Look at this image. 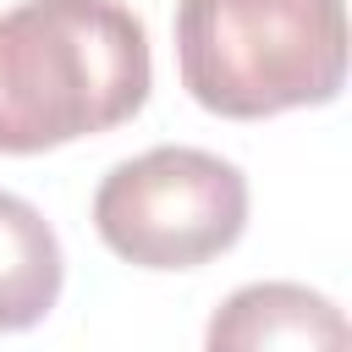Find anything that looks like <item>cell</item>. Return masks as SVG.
Masks as SVG:
<instances>
[{
  "label": "cell",
  "mask_w": 352,
  "mask_h": 352,
  "mask_svg": "<svg viewBox=\"0 0 352 352\" xmlns=\"http://www.w3.org/2000/svg\"><path fill=\"white\" fill-rule=\"evenodd\" d=\"M148 33L121 0H16L0 11V154H44L132 121Z\"/></svg>",
  "instance_id": "obj_1"
},
{
  "label": "cell",
  "mask_w": 352,
  "mask_h": 352,
  "mask_svg": "<svg viewBox=\"0 0 352 352\" xmlns=\"http://www.w3.org/2000/svg\"><path fill=\"white\" fill-rule=\"evenodd\" d=\"M182 88L226 121L330 104L346 82L341 0H176Z\"/></svg>",
  "instance_id": "obj_2"
},
{
  "label": "cell",
  "mask_w": 352,
  "mask_h": 352,
  "mask_svg": "<svg viewBox=\"0 0 352 352\" xmlns=\"http://www.w3.org/2000/svg\"><path fill=\"white\" fill-rule=\"evenodd\" d=\"M248 226V176L187 143L121 160L94 192V231L138 270H198Z\"/></svg>",
  "instance_id": "obj_3"
},
{
  "label": "cell",
  "mask_w": 352,
  "mask_h": 352,
  "mask_svg": "<svg viewBox=\"0 0 352 352\" xmlns=\"http://www.w3.org/2000/svg\"><path fill=\"white\" fill-rule=\"evenodd\" d=\"M204 352H352V330L324 292L297 280H253L209 314Z\"/></svg>",
  "instance_id": "obj_4"
},
{
  "label": "cell",
  "mask_w": 352,
  "mask_h": 352,
  "mask_svg": "<svg viewBox=\"0 0 352 352\" xmlns=\"http://www.w3.org/2000/svg\"><path fill=\"white\" fill-rule=\"evenodd\" d=\"M66 264L50 220L16 198L0 192V330H33L55 297H60Z\"/></svg>",
  "instance_id": "obj_5"
}]
</instances>
